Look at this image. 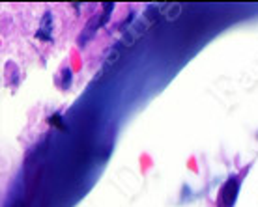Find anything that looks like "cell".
<instances>
[{"label":"cell","instance_id":"cell-1","mask_svg":"<svg viewBox=\"0 0 258 207\" xmlns=\"http://www.w3.org/2000/svg\"><path fill=\"white\" fill-rule=\"evenodd\" d=\"M168 6L170 4H148L146 10L142 12V15L135 17V19L129 23L127 28H123L122 38H120V45L125 47V49L135 45L137 41L148 32L157 21L161 19V17H165Z\"/></svg>","mask_w":258,"mask_h":207},{"label":"cell","instance_id":"cell-2","mask_svg":"<svg viewBox=\"0 0 258 207\" xmlns=\"http://www.w3.org/2000/svg\"><path fill=\"white\" fill-rule=\"evenodd\" d=\"M120 58H122V45L118 43V45L110 47L109 51L105 52L103 60H101V65H99V71H97V75H96V80H99L101 77H105V75H107V73H109L110 69L120 62Z\"/></svg>","mask_w":258,"mask_h":207},{"label":"cell","instance_id":"cell-3","mask_svg":"<svg viewBox=\"0 0 258 207\" xmlns=\"http://www.w3.org/2000/svg\"><path fill=\"white\" fill-rule=\"evenodd\" d=\"M238 188L239 183L236 177H230L228 181L223 185L219 194V207H232L234 201H236V196H238Z\"/></svg>","mask_w":258,"mask_h":207},{"label":"cell","instance_id":"cell-4","mask_svg":"<svg viewBox=\"0 0 258 207\" xmlns=\"http://www.w3.org/2000/svg\"><path fill=\"white\" fill-rule=\"evenodd\" d=\"M101 26V19H99V15H96V17H92L88 23H86V26L83 28V32H81V36L77 38V43L79 47H84L88 41H90L94 36H96L97 28Z\"/></svg>","mask_w":258,"mask_h":207},{"label":"cell","instance_id":"cell-5","mask_svg":"<svg viewBox=\"0 0 258 207\" xmlns=\"http://www.w3.org/2000/svg\"><path fill=\"white\" fill-rule=\"evenodd\" d=\"M38 38L45 39V41H49V39L52 38V15H51V12H45V15H43L41 25H39Z\"/></svg>","mask_w":258,"mask_h":207},{"label":"cell","instance_id":"cell-6","mask_svg":"<svg viewBox=\"0 0 258 207\" xmlns=\"http://www.w3.org/2000/svg\"><path fill=\"white\" fill-rule=\"evenodd\" d=\"M180 10H181L180 4H170V6H168V10H167V13H165V19H167V21L178 19V15H180Z\"/></svg>","mask_w":258,"mask_h":207},{"label":"cell","instance_id":"cell-7","mask_svg":"<svg viewBox=\"0 0 258 207\" xmlns=\"http://www.w3.org/2000/svg\"><path fill=\"white\" fill-rule=\"evenodd\" d=\"M112 10H114V4H110V2H107V4H103V13L99 15V19H101V26L109 21V17L112 15Z\"/></svg>","mask_w":258,"mask_h":207}]
</instances>
